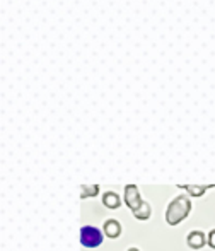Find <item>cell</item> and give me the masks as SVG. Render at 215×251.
I'll list each match as a JSON object with an SVG mask.
<instances>
[{
	"mask_svg": "<svg viewBox=\"0 0 215 251\" xmlns=\"http://www.w3.org/2000/svg\"><path fill=\"white\" fill-rule=\"evenodd\" d=\"M191 212V200L188 195H178L169 201L166 208V222L169 226H178L185 221Z\"/></svg>",
	"mask_w": 215,
	"mask_h": 251,
	"instance_id": "6da1fadb",
	"label": "cell"
},
{
	"mask_svg": "<svg viewBox=\"0 0 215 251\" xmlns=\"http://www.w3.org/2000/svg\"><path fill=\"white\" fill-rule=\"evenodd\" d=\"M103 231L97 227H94V226H84L82 229H80V243H82L84 248H97V246L103 245Z\"/></svg>",
	"mask_w": 215,
	"mask_h": 251,
	"instance_id": "7a4b0ae2",
	"label": "cell"
},
{
	"mask_svg": "<svg viewBox=\"0 0 215 251\" xmlns=\"http://www.w3.org/2000/svg\"><path fill=\"white\" fill-rule=\"evenodd\" d=\"M123 201H125V205L132 212L139 210L143 203V199H142V195H140L139 186L137 185H126L125 192H123Z\"/></svg>",
	"mask_w": 215,
	"mask_h": 251,
	"instance_id": "3957f363",
	"label": "cell"
},
{
	"mask_svg": "<svg viewBox=\"0 0 215 251\" xmlns=\"http://www.w3.org/2000/svg\"><path fill=\"white\" fill-rule=\"evenodd\" d=\"M186 245L191 250H202L203 246H207V234L202 231H191L186 238Z\"/></svg>",
	"mask_w": 215,
	"mask_h": 251,
	"instance_id": "277c9868",
	"label": "cell"
},
{
	"mask_svg": "<svg viewBox=\"0 0 215 251\" xmlns=\"http://www.w3.org/2000/svg\"><path fill=\"white\" fill-rule=\"evenodd\" d=\"M103 232L109 239H118L121 236V224L116 219H108L103 226Z\"/></svg>",
	"mask_w": 215,
	"mask_h": 251,
	"instance_id": "5b68a950",
	"label": "cell"
},
{
	"mask_svg": "<svg viewBox=\"0 0 215 251\" xmlns=\"http://www.w3.org/2000/svg\"><path fill=\"white\" fill-rule=\"evenodd\" d=\"M178 188L185 190L191 197H203L207 190L215 188V185H178Z\"/></svg>",
	"mask_w": 215,
	"mask_h": 251,
	"instance_id": "8992f818",
	"label": "cell"
},
{
	"mask_svg": "<svg viewBox=\"0 0 215 251\" xmlns=\"http://www.w3.org/2000/svg\"><path fill=\"white\" fill-rule=\"evenodd\" d=\"M121 197L118 195V193L115 192H106L103 193V205L109 210H116V208L121 207Z\"/></svg>",
	"mask_w": 215,
	"mask_h": 251,
	"instance_id": "52a82bcc",
	"label": "cell"
},
{
	"mask_svg": "<svg viewBox=\"0 0 215 251\" xmlns=\"http://www.w3.org/2000/svg\"><path fill=\"white\" fill-rule=\"evenodd\" d=\"M133 214V217L137 219V221H149L150 219V215H152V208H150V203L149 201H143L142 203V207L139 208V210H135V212H132Z\"/></svg>",
	"mask_w": 215,
	"mask_h": 251,
	"instance_id": "ba28073f",
	"label": "cell"
},
{
	"mask_svg": "<svg viewBox=\"0 0 215 251\" xmlns=\"http://www.w3.org/2000/svg\"><path fill=\"white\" fill-rule=\"evenodd\" d=\"M99 195V185H80V199Z\"/></svg>",
	"mask_w": 215,
	"mask_h": 251,
	"instance_id": "9c48e42d",
	"label": "cell"
},
{
	"mask_svg": "<svg viewBox=\"0 0 215 251\" xmlns=\"http://www.w3.org/2000/svg\"><path fill=\"white\" fill-rule=\"evenodd\" d=\"M207 245L212 250H215V229H212V231L207 234Z\"/></svg>",
	"mask_w": 215,
	"mask_h": 251,
	"instance_id": "30bf717a",
	"label": "cell"
},
{
	"mask_svg": "<svg viewBox=\"0 0 215 251\" xmlns=\"http://www.w3.org/2000/svg\"><path fill=\"white\" fill-rule=\"evenodd\" d=\"M126 251H140V250H139V248H128Z\"/></svg>",
	"mask_w": 215,
	"mask_h": 251,
	"instance_id": "8fae6325",
	"label": "cell"
}]
</instances>
